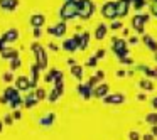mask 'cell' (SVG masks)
<instances>
[{"mask_svg": "<svg viewBox=\"0 0 157 140\" xmlns=\"http://www.w3.org/2000/svg\"><path fill=\"white\" fill-rule=\"evenodd\" d=\"M71 73H75V74H76V78H79V74H81V69H79V68H76V66H75V68H71Z\"/></svg>", "mask_w": 157, "mask_h": 140, "instance_id": "13", "label": "cell"}, {"mask_svg": "<svg viewBox=\"0 0 157 140\" xmlns=\"http://www.w3.org/2000/svg\"><path fill=\"white\" fill-rule=\"evenodd\" d=\"M15 85H17V88L21 89V91H27V89L31 88V79H27L25 76H19V78L15 79Z\"/></svg>", "mask_w": 157, "mask_h": 140, "instance_id": "2", "label": "cell"}, {"mask_svg": "<svg viewBox=\"0 0 157 140\" xmlns=\"http://www.w3.org/2000/svg\"><path fill=\"white\" fill-rule=\"evenodd\" d=\"M2 128H4V123H2V120H0V132H2Z\"/></svg>", "mask_w": 157, "mask_h": 140, "instance_id": "17", "label": "cell"}, {"mask_svg": "<svg viewBox=\"0 0 157 140\" xmlns=\"http://www.w3.org/2000/svg\"><path fill=\"white\" fill-rule=\"evenodd\" d=\"M42 98H46V91L42 88H37L36 89V100H42Z\"/></svg>", "mask_w": 157, "mask_h": 140, "instance_id": "10", "label": "cell"}, {"mask_svg": "<svg viewBox=\"0 0 157 140\" xmlns=\"http://www.w3.org/2000/svg\"><path fill=\"white\" fill-rule=\"evenodd\" d=\"M14 118H15V120L21 118V112H15V113H14Z\"/></svg>", "mask_w": 157, "mask_h": 140, "instance_id": "16", "label": "cell"}, {"mask_svg": "<svg viewBox=\"0 0 157 140\" xmlns=\"http://www.w3.org/2000/svg\"><path fill=\"white\" fill-rule=\"evenodd\" d=\"M17 0H0V5L4 9H7V10H14L15 7H17Z\"/></svg>", "mask_w": 157, "mask_h": 140, "instance_id": "7", "label": "cell"}, {"mask_svg": "<svg viewBox=\"0 0 157 140\" xmlns=\"http://www.w3.org/2000/svg\"><path fill=\"white\" fill-rule=\"evenodd\" d=\"M76 14V5L75 4H66L64 9L61 10V15L63 17H71V15Z\"/></svg>", "mask_w": 157, "mask_h": 140, "instance_id": "5", "label": "cell"}, {"mask_svg": "<svg viewBox=\"0 0 157 140\" xmlns=\"http://www.w3.org/2000/svg\"><path fill=\"white\" fill-rule=\"evenodd\" d=\"M44 22H46V19H44V15H41V14L32 15V17H31V24H32V27H34V29H39Z\"/></svg>", "mask_w": 157, "mask_h": 140, "instance_id": "6", "label": "cell"}, {"mask_svg": "<svg viewBox=\"0 0 157 140\" xmlns=\"http://www.w3.org/2000/svg\"><path fill=\"white\" fill-rule=\"evenodd\" d=\"M34 36L36 37H41V29H34Z\"/></svg>", "mask_w": 157, "mask_h": 140, "instance_id": "15", "label": "cell"}, {"mask_svg": "<svg viewBox=\"0 0 157 140\" xmlns=\"http://www.w3.org/2000/svg\"><path fill=\"white\" fill-rule=\"evenodd\" d=\"M49 32L54 34V36H63V34H64V24H58L54 29L51 27V29H49Z\"/></svg>", "mask_w": 157, "mask_h": 140, "instance_id": "9", "label": "cell"}, {"mask_svg": "<svg viewBox=\"0 0 157 140\" xmlns=\"http://www.w3.org/2000/svg\"><path fill=\"white\" fill-rule=\"evenodd\" d=\"M4 96L7 98V101L10 100V103L21 100V96H19V89H15V88H7V89H5V93H4Z\"/></svg>", "mask_w": 157, "mask_h": 140, "instance_id": "4", "label": "cell"}, {"mask_svg": "<svg viewBox=\"0 0 157 140\" xmlns=\"http://www.w3.org/2000/svg\"><path fill=\"white\" fill-rule=\"evenodd\" d=\"M2 56L4 58H17V49L14 47H7V49H2Z\"/></svg>", "mask_w": 157, "mask_h": 140, "instance_id": "8", "label": "cell"}, {"mask_svg": "<svg viewBox=\"0 0 157 140\" xmlns=\"http://www.w3.org/2000/svg\"><path fill=\"white\" fill-rule=\"evenodd\" d=\"M17 37H19L17 29H9V31H5V34L2 36V41L4 42H12V41H15Z\"/></svg>", "mask_w": 157, "mask_h": 140, "instance_id": "3", "label": "cell"}, {"mask_svg": "<svg viewBox=\"0 0 157 140\" xmlns=\"http://www.w3.org/2000/svg\"><path fill=\"white\" fill-rule=\"evenodd\" d=\"M12 79H14V74H12V73H5L4 74V81H12Z\"/></svg>", "mask_w": 157, "mask_h": 140, "instance_id": "12", "label": "cell"}, {"mask_svg": "<svg viewBox=\"0 0 157 140\" xmlns=\"http://www.w3.org/2000/svg\"><path fill=\"white\" fill-rule=\"evenodd\" d=\"M19 66H21V59H19V58H14V59H12L10 68H12V69H15V68H19Z\"/></svg>", "mask_w": 157, "mask_h": 140, "instance_id": "11", "label": "cell"}, {"mask_svg": "<svg viewBox=\"0 0 157 140\" xmlns=\"http://www.w3.org/2000/svg\"><path fill=\"white\" fill-rule=\"evenodd\" d=\"M32 51H34L36 58H37V66H39V69L46 68V64H48V56H46L44 47H42V46H39V44H32Z\"/></svg>", "mask_w": 157, "mask_h": 140, "instance_id": "1", "label": "cell"}, {"mask_svg": "<svg viewBox=\"0 0 157 140\" xmlns=\"http://www.w3.org/2000/svg\"><path fill=\"white\" fill-rule=\"evenodd\" d=\"M4 122L7 123V125H10V123H12V118H10V116L7 115V116H5V118H4Z\"/></svg>", "mask_w": 157, "mask_h": 140, "instance_id": "14", "label": "cell"}]
</instances>
